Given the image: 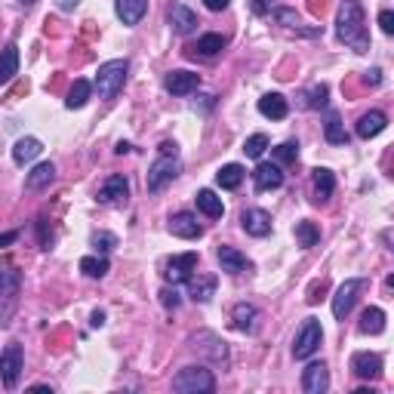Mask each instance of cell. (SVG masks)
Segmentation results:
<instances>
[{
	"label": "cell",
	"instance_id": "cell-1",
	"mask_svg": "<svg viewBox=\"0 0 394 394\" xmlns=\"http://www.w3.org/2000/svg\"><path fill=\"white\" fill-rule=\"evenodd\" d=\"M336 35L345 47H351L355 53H367L370 49V35H367V16L364 6L357 0H342L339 16H336Z\"/></svg>",
	"mask_w": 394,
	"mask_h": 394
},
{
	"label": "cell",
	"instance_id": "cell-2",
	"mask_svg": "<svg viewBox=\"0 0 394 394\" xmlns=\"http://www.w3.org/2000/svg\"><path fill=\"white\" fill-rule=\"evenodd\" d=\"M127 74H130V62H127V59H111V62L99 65L96 83H93L99 99H114L123 90V83H127Z\"/></svg>",
	"mask_w": 394,
	"mask_h": 394
},
{
	"label": "cell",
	"instance_id": "cell-3",
	"mask_svg": "<svg viewBox=\"0 0 394 394\" xmlns=\"http://www.w3.org/2000/svg\"><path fill=\"white\" fill-rule=\"evenodd\" d=\"M216 388V376L207 367H185L173 376V391L179 394H209Z\"/></svg>",
	"mask_w": 394,
	"mask_h": 394
},
{
	"label": "cell",
	"instance_id": "cell-4",
	"mask_svg": "<svg viewBox=\"0 0 394 394\" xmlns=\"http://www.w3.org/2000/svg\"><path fill=\"white\" fill-rule=\"evenodd\" d=\"M179 173H182L179 154H157V161L148 166V179H145V185H148L151 195H157V191H164Z\"/></svg>",
	"mask_w": 394,
	"mask_h": 394
},
{
	"label": "cell",
	"instance_id": "cell-5",
	"mask_svg": "<svg viewBox=\"0 0 394 394\" xmlns=\"http://www.w3.org/2000/svg\"><path fill=\"white\" fill-rule=\"evenodd\" d=\"M321 339H324V330H321V321L317 317H308L302 324V330L296 333V342H293V357L296 360H308L321 348Z\"/></svg>",
	"mask_w": 394,
	"mask_h": 394
},
{
	"label": "cell",
	"instance_id": "cell-6",
	"mask_svg": "<svg viewBox=\"0 0 394 394\" xmlns=\"http://www.w3.org/2000/svg\"><path fill=\"white\" fill-rule=\"evenodd\" d=\"M19 287H22V278L16 268H4L0 271V321L10 324L13 317V308L19 302Z\"/></svg>",
	"mask_w": 394,
	"mask_h": 394
},
{
	"label": "cell",
	"instance_id": "cell-7",
	"mask_svg": "<svg viewBox=\"0 0 394 394\" xmlns=\"http://www.w3.org/2000/svg\"><path fill=\"white\" fill-rule=\"evenodd\" d=\"M364 287H367V278H351L336 290V296H333V317L336 321H345L351 314V308H355V302L364 293Z\"/></svg>",
	"mask_w": 394,
	"mask_h": 394
},
{
	"label": "cell",
	"instance_id": "cell-8",
	"mask_svg": "<svg viewBox=\"0 0 394 394\" xmlns=\"http://www.w3.org/2000/svg\"><path fill=\"white\" fill-rule=\"evenodd\" d=\"M22 367H25L22 345L13 342V345H6L4 355H0V382H4V388H16V385H19Z\"/></svg>",
	"mask_w": 394,
	"mask_h": 394
},
{
	"label": "cell",
	"instance_id": "cell-9",
	"mask_svg": "<svg viewBox=\"0 0 394 394\" xmlns=\"http://www.w3.org/2000/svg\"><path fill=\"white\" fill-rule=\"evenodd\" d=\"M195 271H197V253H182V256H173L170 262H166L164 278L176 287V283H188L195 278Z\"/></svg>",
	"mask_w": 394,
	"mask_h": 394
},
{
	"label": "cell",
	"instance_id": "cell-10",
	"mask_svg": "<svg viewBox=\"0 0 394 394\" xmlns=\"http://www.w3.org/2000/svg\"><path fill=\"white\" fill-rule=\"evenodd\" d=\"M130 197V182L127 176H108L102 182V188L96 191V200L99 204H123Z\"/></svg>",
	"mask_w": 394,
	"mask_h": 394
},
{
	"label": "cell",
	"instance_id": "cell-11",
	"mask_svg": "<svg viewBox=\"0 0 394 394\" xmlns=\"http://www.w3.org/2000/svg\"><path fill=\"white\" fill-rule=\"evenodd\" d=\"M164 87H166V93L170 96H191L195 90L200 87V78L195 71H170L166 74V80H164Z\"/></svg>",
	"mask_w": 394,
	"mask_h": 394
},
{
	"label": "cell",
	"instance_id": "cell-12",
	"mask_svg": "<svg viewBox=\"0 0 394 394\" xmlns=\"http://www.w3.org/2000/svg\"><path fill=\"white\" fill-rule=\"evenodd\" d=\"M170 234H176V238H182V240H197L200 234H204V228H200L195 213H185V209H182V213L170 216Z\"/></svg>",
	"mask_w": 394,
	"mask_h": 394
},
{
	"label": "cell",
	"instance_id": "cell-13",
	"mask_svg": "<svg viewBox=\"0 0 394 394\" xmlns=\"http://www.w3.org/2000/svg\"><path fill=\"white\" fill-rule=\"evenodd\" d=\"M351 373H355L357 379H379L382 357L370 355V351H357V355H351Z\"/></svg>",
	"mask_w": 394,
	"mask_h": 394
},
{
	"label": "cell",
	"instance_id": "cell-14",
	"mask_svg": "<svg viewBox=\"0 0 394 394\" xmlns=\"http://www.w3.org/2000/svg\"><path fill=\"white\" fill-rule=\"evenodd\" d=\"M240 225H244V231L250 238H268L271 234V216L265 213V209H244V216H240Z\"/></svg>",
	"mask_w": 394,
	"mask_h": 394
},
{
	"label": "cell",
	"instance_id": "cell-15",
	"mask_svg": "<svg viewBox=\"0 0 394 394\" xmlns=\"http://www.w3.org/2000/svg\"><path fill=\"white\" fill-rule=\"evenodd\" d=\"M216 259H219V265H222V271H228V274H244V271H253V262L240 253V250H234V247H219L216 250Z\"/></svg>",
	"mask_w": 394,
	"mask_h": 394
},
{
	"label": "cell",
	"instance_id": "cell-16",
	"mask_svg": "<svg viewBox=\"0 0 394 394\" xmlns=\"http://www.w3.org/2000/svg\"><path fill=\"white\" fill-rule=\"evenodd\" d=\"M302 388L308 394H324L330 388V370H326V364H308L302 370Z\"/></svg>",
	"mask_w": 394,
	"mask_h": 394
},
{
	"label": "cell",
	"instance_id": "cell-17",
	"mask_svg": "<svg viewBox=\"0 0 394 394\" xmlns=\"http://www.w3.org/2000/svg\"><path fill=\"white\" fill-rule=\"evenodd\" d=\"M197 13L191 10V6H185V4H173L170 6V28L176 31V35H191V31L197 28Z\"/></svg>",
	"mask_w": 394,
	"mask_h": 394
},
{
	"label": "cell",
	"instance_id": "cell-18",
	"mask_svg": "<svg viewBox=\"0 0 394 394\" xmlns=\"http://www.w3.org/2000/svg\"><path fill=\"white\" fill-rule=\"evenodd\" d=\"M312 185H314V204L324 207V204H330L333 191H336V176L326 170V166H317L312 173Z\"/></svg>",
	"mask_w": 394,
	"mask_h": 394
},
{
	"label": "cell",
	"instance_id": "cell-19",
	"mask_svg": "<svg viewBox=\"0 0 394 394\" xmlns=\"http://www.w3.org/2000/svg\"><path fill=\"white\" fill-rule=\"evenodd\" d=\"M114 13L127 28H133V25H139L142 19H145L148 0H114Z\"/></svg>",
	"mask_w": 394,
	"mask_h": 394
},
{
	"label": "cell",
	"instance_id": "cell-20",
	"mask_svg": "<svg viewBox=\"0 0 394 394\" xmlns=\"http://www.w3.org/2000/svg\"><path fill=\"white\" fill-rule=\"evenodd\" d=\"M253 182L259 191H274L283 185V170L278 164H259L253 170Z\"/></svg>",
	"mask_w": 394,
	"mask_h": 394
},
{
	"label": "cell",
	"instance_id": "cell-21",
	"mask_svg": "<svg viewBox=\"0 0 394 394\" xmlns=\"http://www.w3.org/2000/svg\"><path fill=\"white\" fill-rule=\"evenodd\" d=\"M231 321H234V330H240V333H256L259 330V308L256 305H250V302H238L234 305V312H231Z\"/></svg>",
	"mask_w": 394,
	"mask_h": 394
},
{
	"label": "cell",
	"instance_id": "cell-22",
	"mask_svg": "<svg viewBox=\"0 0 394 394\" xmlns=\"http://www.w3.org/2000/svg\"><path fill=\"white\" fill-rule=\"evenodd\" d=\"M259 114L268 117V121H283V117L290 114V105L281 93H265L259 99Z\"/></svg>",
	"mask_w": 394,
	"mask_h": 394
},
{
	"label": "cell",
	"instance_id": "cell-23",
	"mask_svg": "<svg viewBox=\"0 0 394 394\" xmlns=\"http://www.w3.org/2000/svg\"><path fill=\"white\" fill-rule=\"evenodd\" d=\"M16 74H19V47L6 44L0 49V87H6Z\"/></svg>",
	"mask_w": 394,
	"mask_h": 394
},
{
	"label": "cell",
	"instance_id": "cell-24",
	"mask_svg": "<svg viewBox=\"0 0 394 394\" xmlns=\"http://www.w3.org/2000/svg\"><path fill=\"white\" fill-rule=\"evenodd\" d=\"M195 200H197V209L207 216V219H222V216H225V204H222V197L216 195V191L200 188Z\"/></svg>",
	"mask_w": 394,
	"mask_h": 394
},
{
	"label": "cell",
	"instance_id": "cell-25",
	"mask_svg": "<svg viewBox=\"0 0 394 394\" xmlns=\"http://www.w3.org/2000/svg\"><path fill=\"white\" fill-rule=\"evenodd\" d=\"M385 127H388V117H385V111H367L357 121V136L360 139H373V136H379Z\"/></svg>",
	"mask_w": 394,
	"mask_h": 394
},
{
	"label": "cell",
	"instance_id": "cell-26",
	"mask_svg": "<svg viewBox=\"0 0 394 394\" xmlns=\"http://www.w3.org/2000/svg\"><path fill=\"white\" fill-rule=\"evenodd\" d=\"M40 151H44V142L35 139V136H25V139H19V142L13 145V161L19 164V166H25V164L35 161Z\"/></svg>",
	"mask_w": 394,
	"mask_h": 394
},
{
	"label": "cell",
	"instance_id": "cell-27",
	"mask_svg": "<svg viewBox=\"0 0 394 394\" xmlns=\"http://www.w3.org/2000/svg\"><path fill=\"white\" fill-rule=\"evenodd\" d=\"M357 330L364 333V336H379V333H385V312L382 308H376V305H370L364 314H360Z\"/></svg>",
	"mask_w": 394,
	"mask_h": 394
},
{
	"label": "cell",
	"instance_id": "cell-28",
	"mask_svg": "<svg viewBox=\"0 0 394 394\" xmlns=\"http://www.w3.org/2000/svg\"><path fill=\"white\" fill-rule=\"evenodd\" d=\"M53 179H56V166L44 161V164H37L35 170L28 173V179H25V185H28L31 191H40V188H47V185H53Z\"/></svg>",
	"mask_w": 394,
	"mask_h": 394
},
{
	"label": "cell",
	"instance_id": "cell-29",
	"mask_svg": "<svg viewBox=\"0 0 394 394\" xmlns=\"http://www.w3.org/2000/svg\"><path fill=\"white\" fill-rule=\"evenodd\" d=\"M216 274H204V278H191L188 287H191V299L195 302H209L216 296Z\"/></svg>",
	"mask_w": 394,
	"mask_h": 394
},
{
	"label": "cell",
	"instance_id": "cell-30",
	"mask_svg": "<svg viewBox=\"0 0 394 394\" xmlns=\"http://www.w3.org/2000/svg\"><path fill=\"white\" fill-rule=\"evenodd\" d=\"M244 166L240 164H225L219 173H216V182H219V188L225 191H234V188H240V182H244Z\"/></svg>",
	"mask_w": 394,
	"mask_h": 394
},
{
	"label": "cell",
	"instance_id": "cell-31",
	"mask_svg": "<svg viewBox=\"0 0 394 394\" xmlns=\"http://www.w3.org/2000/svg\"><path fill=\"white\" fill-rule=\"evenodd\" d=\"M90 93H93V83L90 80H83V78H78L74 80V87H71V93H68V99H65V108H83L90 102Z\"/></svg>",
	"mask_w": 394,
	"mask_h": 394
},
{
	"label": "cell",
	"instance_id": "cell-32",
	"mask_svg": "<svg viewBox=\"0 0 394 394\" xmlns=\"http://www.w3.org/2000/svg\"><path fill=\"white\" fill-rule=\"evenodd\" d=\"M80 271L87 274V278H93V281H99V278H105L108 271H111V265H108V259L105 256H83L80 259Z\"/></svg>",
	"mask_w": 394,
	"mask_h": 394
},
{
	"label": "cell",
	"instance_id": "cell-33",
	"mask_svg": "<svg viewBox=\"0 0 394 394\" xmlns=\"http://www.w3.org/2000/svg\"><path fill=\"white\" fill-rule=\"evenodd\" d=\"M191 49L200 53L204 59H213V56H219L225 49V37L222 35H204V37H197V47H191Z\"/></svg>",
	"mask_w": 394,
	"mask_h": 394
},
{
	"label": "cell",
	"instance_id": "cell-34",
	"mask_svg": "<svg viewBox=\"0 0 394 394\" xmlns=\"http://www.w3.org/2000/svg\"><path fill=\"white\" fill-rule=\"evenodd\" d=\"M324 139L330 142V145H348V130H345V123L339 121L336 114L330 117V121H326V127H324Z\"/></svg>",
	"mask_w": 394,
	"mask_h": 394
},
{
	"label": "cell",
	"instance_id": "cell-35",
	"mask_svg": "<svg viewBox=\"0 0 394 394\" xmlns=\"http://www.w3.org/2000/svg\"><path fill=\"white\" fill-rule=\"evenodd\" d=\"M296 240H299V247L312 250V247H317V240H321V228H317L314 222H296Z\"/></svg>",
	"mask_w": 394,
	"mask_h": 394
},
{
	"label": "cell",
	"instance_id": "cell-36",
	"mask_svg": "<svg viewBox=\"0 0 394 394\" xmlns=\"http://www.w3.org/2000/svg\"><path fill=\"white\" fill-rule=\"evenodd\" d=\"M265 148H268V136H265V133H253V136L244 142V154L253 157V161H259V157L265 154Z\"/></svg>",
	"mask_w": 394,
	"mask_h": 394
},
{
	"label": "cell",
	"instance_id": "cell-37",
	"mask_svg": "<svg viewBox=\"0 0 394 394\" xmlns=\"http://www.w3.org/2000/svg\"><path fill=\"white\" fill-rule=\"evenodd\" d=\"M90 244H93V250H96L99 256H105V253H111V250L117 247V234H111V231H96Z\"/></svg>",
	"mask_w": 394,
	"mask_h": 394
},
{
	"label": "cell",
	"instance_id": "cell-38",
	"mask_svg": "<svg viewBox=\"0 0 394 394\" xmlns=\"http://www.w3.org/2000/svg\"><path fill=\"white\" fill-rule=\"evenodd\" d=\"M271 154H274V161L278 164H296L299 161V145L296 142H283V145H278Z\"/></svg>",
	"mask_w": 394,
	"mask_h": 394
},
{
	"label": "cell",
	"instance_id": "cell-39",
	"mask_svg": "<svg viewBox=\"0 0 394 394\" xmlns=\"http://www.w3.org/2000/svg\"><path fill=\"white\" fill-rule=\"evenodd\" d=\"M326 96H330V90H326V83H317L305 93V108H324L326 105Z\"/></svg>",
	"mask_w": 394,
	"mask_h": 394
},
{
	"label": "cell",
	"instance_id": "cell-40",
	"mask_svg": "<svg viewBox=\"0 0 394 394\" xmlns=\"http://www.w3.org/2000/svg\"><path fill=\"white\" fill-rule=\"evenodd\" d=\"M161 302H164V308H173V312H176V308H179V293H176V287L173 290H164L161 293Z\"/></svg>",
	"mask_w": 394,
	"mask_h": 394
},
{
	"label": "cell",
	"instance_id": "cell-41",
	"mask_svg": "<svg viewBox=\"0 0 394 394\" xmlns=\"http://www.w3.org/2000/svg\"><path fill=\"white\" fill-rule=\"evenodd\" d=\"M379 28L385 31V35H394V13L391 10H382L379 13Z\"/></svg>",
	"mask_w": 394,
	"mask_h": 394
},
{
	"label": "cell",
	"instance_id": "cell-42",
	"mask_svg": "<svg viewBox=\"0 0 394 394\" xmlns=\"http://www.w3.org/2000/svg\"><path fill=\"white\" fill-rule=\"evenodd\" d=\"M274 6V0H250V10H253L256 16H268Z\"/></svg>",
	"mask_w": 394,
	"mask_h": 394
},
{
	"label": "cell",
	"instance_id": "cell-43",
	"mask_svg": "<svg viewBox=\"0 0 394 394\" xmlns=\"http://www.w3.org/2000/svg\"><path fill=\"white\" fill-rule=\"evenodd\" d=\"M204 4H207V10L222 13V10H228V4H231V0H204Z\"/></svg>",
	"mask_w": 394,
	"mask_h": 394
},
{
	"label": "cell",
	"instance_id": "cell-44",
	"mask_svg": "<svg viewBox=\"0 0 394 394\" xmlns=\"http://www.w3.org/2000/svg\"><path fill=\"white\" fill-rule=\"evenodd\" d=\"M274 16H278V19H281V22H290V25H293V22H296V25H299V16H296V13H293V10H278V13H274Z\"/></svg>",
	"mask_w": 394,
	"mask_h": 394
},
{
	"label": "cell",
	"instance_id": "cell-45",
	"mask_svg": "<svg viewBox=\"0 0 394 394\" xmlns=\"http://www.w3.org/2000/svg\"><path fill=\"white\" fill-rule=\"evenodd\" d=\"M78 4H80V0H56V6H59V10H62V13H71V10H78Z\"/></svg>",
	"mask_w": 394,
	"mask_h": 394
},
{
	"label": "cell",
	"instance_id": "cell-46",
	"mask_svg": "<svg viewBox=\"0 0 394 394\" xmlns=\"http://www.w3.org/2000/svg\"><path fill=\"white\" fill-rule=\"evenodd\" d=\"M379 74H382L379 68H373L370 74H367V80H370V83H373V87H379V83H382V78H379Z\"/></svg>",
	"mask_w": 394,
	"mask_h": 394
},
{
	"label": "cell",
	"instance_id": "cell-47",
	"mask_svg": "<svg viewBox=\"0 0 394 394\" xmlns=\"http://www.w3.org/2000/svg\"><path fill=\"white\" fill-rule=\"evenodd\" d=\"M19 238V231H10V234H4V238H0V247H6V244H13V240Z\"/></svg>",
	"mask_w": 394,
	"mask_h": 394
},
{
	"label": "cell",
	"instance_id": "cell-48",
	"mask_svg": "<svg viewBox=\"0 0 394 394\" xmlns=\"http://www.w3.org/2000/svg\"><path fill=\"white\" fill-rule=\"evenodd\" d=\"M105 324V312H93V326H102Z\"/></svg>",
	"mask_w": 394,
	"mask_h": 394
}]
</instances>
